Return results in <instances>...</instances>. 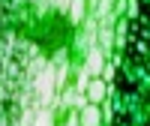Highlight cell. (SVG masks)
<instances>
[{
  "instance_id": "obj_4",
  "label": "cell",
  "mask_w": 150,
  "mask_h": 126,
  "mask_svg": "<svg viewBox=\"0 0 150 126\" xmlns=\"http://www.w3.org/2000/svg\"><path fill=\"white\" fill-rule=\"evenodd\" d=\"M81 126H99V108L96 105H87L81 111Z\"/></svg>"
},
{
  "instance_id": "obj_3",
  "label": "cell",
  "mask_w": 150,
  "mask_h": 126,
  "mask_svg": "<svg viewBox=\"0 0 150 126\" xmlns=\"http://www.w3.org/2000/svg\"><path fill=\"white\" fill-rule=\"evenodd\" d=\"M102 96H105V84L99 78H90V84H87V99H90V105L102 102Z\"/></svg>"
},
{
  "instance_id": "obj_2",
  "label": "cell",
  "mask_w": 150,
  "mask_h": 126,
  "mask_svg": "<svg viewBox=\"0 0 150 126\" xmlns=\"http://www.w3.org/2000/svg\"><path fill=\"white\" fill-rule=\"evenodd\" d=\"M87 78H96L99 72H102V51L99 48H90V54H87Z\"/></svg>"
},
{
  "instance_id": "obj_6",
  "label": "cell",
  "mask_w": 150,
  "mask_h": 126,
  "mask_svg": "<svg viewBox=\"0 0 150 126\" xmlns=\"http://www.w3.org/2000/svg\"><path fill=\"white\" fill-rule=\"evenodd\" d=\"M33 126H51V114H48V111H42V114H39V120H36Z\"/></svg>"
},
{
  "instance_id": "obj_1",
  "label": "cell",
  "mask_w": 150,
  "mask_h": 126,
  "mask_svg": "<svg viewBox=\"0 0 150 126\" xmlns=\"http://www.w3.org/2000/svg\"><path fill=\"white\" fill-rule=\"evenodd\" d=\"M36 90H39L42 102H45V99H51V90H54V72H51V69H45L39 78H36Z\"/></svg>"
},
{
  "instance_id": "obj_5",
  "label": "cell",
  "mask_w": 150,
  "mask_h": 126,
  "mask_svg": "<svg viewBox=\"0 0 150 126\" xmlns=\"http://www.w3.org/2000/svg\"><path fill=\"white\" fill-rule=\"evenodd\" d=\"M81 12H84V3H81V0H75V3H72V18L78 21V18H81Z\"/></svg>"
}]
</instances>
